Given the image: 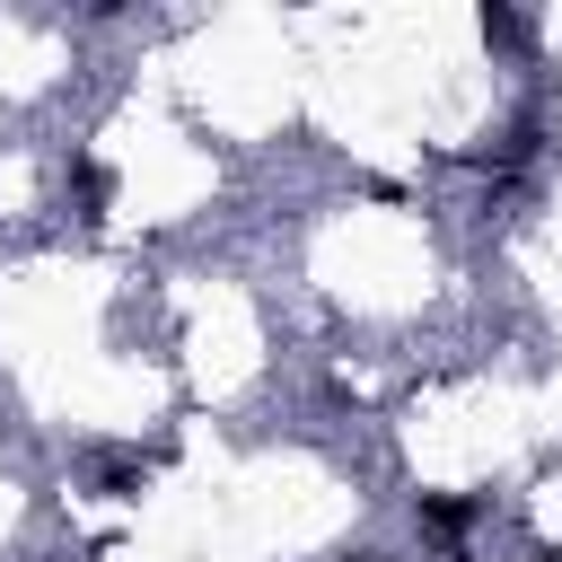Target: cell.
<instances>
[{"instance_id":"3","label":"cell","mask_w":562,"mask_h":562,"mask_svg":"<svg viewBox=\"0 0 562 562\" xmlns=\"http://www.w3.org/2000/svg\"><path fill=\"white\" fill-rule=\"evenodd\" d=\"M483 35H492V44H527V18H509V9H483Z\"/></svg>"},{"instance_id":"2","label":"cell","mask_w":562,"mask_h":562,"mask_svg":"<svg viewBox=\"0 0 562 562\" xmlns=\"http://www.w3.org/2000/svg\"><path fill=\"white\" fill-rule=\"evenodd\" d=\"M70 184H79V202H88V220H105V193H114V176H105L97 158H79V167H70Z\"/></svg>"},{"instance_id":"5","label":"cell","mask_w":562,"mask_h":562,"mask_svg":"<svg viewBox=\"0 0 562 562\" xmlns=\"http://www.w3.org/2000/svg\"><path fill=\"white\" fill-rule=\"evenodd\" d=\"M351 562H386V553H351Z\"/></svg>"},{"instance_id":"1","label":"cell","mask_w":562,"mask_h":562,"mask_svg":"<svg viewBox=\"0 0 562 562\" xmlns=\"http://www.w3.org/2000/svg\"><path fill=\"white\" fill-rule=\"evenodd\" d=\"M413 518H422L430 536H465V527L483 518V501H465V492H422V501H413Z\"/></svg>"},{"instance_id":"4","label":"cell","mask_w":562,"mask_h":562,"mask_svg":"<svg viewBox=\"0 0 562 562\" xmlns=\"http://www.w3.org/2000/svg\"><path fill=\"white\" fill-rule=\"evenodd\" d=\"M527 562H562V544H544V553H527Z\"/></svg>"}]
</instances>
